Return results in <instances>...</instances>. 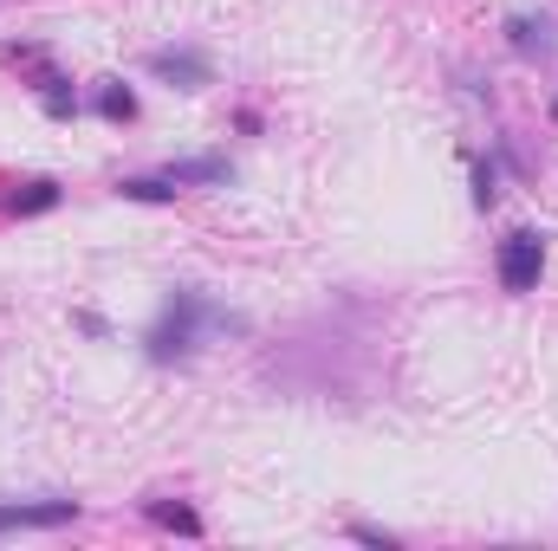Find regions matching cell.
<instances>
[{
	"label": "cell",
	"instance_id": "cell-1",
	"mask_svg": "<svg viewBox=\"0 0 558 551\" xmlns=\"http://www.w3.org/2000/svg\"><path fill=\"white\" fill-rule=\"evenodd\" d=\"M202 331H247V318H234V311H215L202 292H175V298H169V311L149 325L143 351H149L156 364H182V357L195 351V338H202Z\"/></svg>",
	"mask_w": 558,
	"mask_h": 551
},
{
	"label": "cell",
	"instance_id": "cell-2",
	"mask_svg": "<svg viewBox=\"0 0 558 551\" xmlns=\"http://www.w3.org/2000/svg\"><path fill=\"white\" fill-rule=\"evenodd\" d=\"M494 267H500V285H507V292H533L539 273H546V241H539V234H507Z\"/></svg>",
	"mask_w": 558,
	"mask_h": 551
},
{
	"label": "cell",
	"instance_id": "cell-3",
	"mask_svg": "<svg viewBox=\"0 0 558 551\" xmlns=\"http://www.w3.org/2000/svg\"><path fill=\"white\" fill-rule=\"evenodd\" d=\"M149 72H156L162 85H175V91H202V85H215V65H208L202 52H189V46H162V52H149Z\"/></svg>",
	"mask_w": 558,
	"mask_h": 551
},
{
	"label": "cell",
	"instance_id": "cell-4",
	"mask_svg": "<svg viewBox=\"0 0 558 551\" xmlns=\"http://www.w3.org/2000/svg\"><path fill=\"white\" fill-rule=\"evenodd\" d=\"M78 519V500H20V506H0V532H52V526H72Z\"/></svg>",
	"mask_w": 558,
	"mask_h": 551
},
{
	"label": "cell",
	"instance_id": "cell-5",
	"mask_svg": "<svg viewBox=\"0 0 558 551\" xmlns=\"http://www.w3.org/2000/svg\"><path fill=\"white\" fill-rule=\"evenodd\" d=\"M507 39H513L520 59H553L558 52V20L553 13H513V20H507Z\"/></svg>",
	"mask_w": 558,
	"mask_h": 551
},
{
	"label": "cell",
	"instance_id": "cell-6",
	"mask_svg": "<svg viewBox=\"0 0 558 551\" xmlns=\"http://www.w3.org/2000/svg\"><path fill=\"white\" fill-rule=\"evenodd\" d=\"M162 175H169L175 188H189V182H215V188H221V182H234L228 156H189V162H169Z\"/></svg>",
	"mask_w": 558,
	"mask_h": 551
},
{
	"label": "cell",
	"instance_id": "cell-7",
	"mask_svg": "<svg viewBox=\"0 0 558 551\" xmlns=\"http://www.w3.org/2000/svg\"><path fill=\"white\" fill-rule=\"evenodd\" d=\"M149 519H156V526H175V532H189V539L202 532V519H195V506H169V500H149Z\"/></svg>",
	"mask_w": 558,
	"mask_h": 551
},
{
	"label": "cell",
	"instance_id": "cell-8",
	"mask_svg": "<svg viewBox=\"0 0 558 551\" xmlns=\"http://www.w3.org/2000/svg\"><path fill=\"white\" fill-rule=\"evenodd\" d=\"M98 111H105L111 124H131V118H137V98H131L124 85H105V91H98Z\"/></svg>",
	"mask_w": 558,
	"mask_h": 551
},
{
	"label": "cell",
	"instance_id": "cell-9",
	"mask_svg": "<svg viewBox=\"0 0 558 551\" xmlns=\"http://www.w3.org/2000/svg\"><path fill=\"white\" fill-rule=\"evenodd\" d=\"M52 201H59V182H26V195H13L7 208H13V215H39V208H52Z\"/></svg>",
	"mask_w": 558,
	"mask_h": 551
},
{
	"label": "cell",
	"instance_id": "cell-10",
	"mask_svg": "<svg viewBox=\"0 0 558 551\" xmlns=\"http://www.w3.org/2000/svg\"><path fill=\"white\" fill-rule=\"evenodd\" d=\"M124 195H131V201H169V195H175V182H169V175H131V182H124Z\"/></svg>",
	"mask_w": 558,
	"mask_h": 551
},
{
	"label": "cell",
	"instance_id": "cell-11",
	"mask_svg": "<svg viewBox=\"0 0 558 551\" xmlns=\"http://www.w3.org/2000/svg\"><path fill=\"white\" fill-rule=\"evenodd\" d=\"M494 195H500V169L494 162H474V201L494 208Z\"/></svg>",
	"mask_w": 558,
	"mask_h": 551
},
{
	"label": "cell",
	"instance_id": "cell-12",
	"mask_svg": "<svg viewBox=\"0 0 558 551\" xmlns=\"http://www.w3.org/2000/svg\"><path fill=\"white\" fill-rule=\"evenodd\" d=\"M351 539H357V546H377V551H397V539L377 532V526H351Z\"/></svg>",
	"mask_w": 558,
	"mask_h": 551
},
{
	"label": "cell",
	"instance_id": "cell-13",
	"mask_svg": "<svg viewBox=\"0 0 558 551\" xmlns=\"http://www.w3.org/2000/svg\"><path fill=\"white\" fill-rule=\"evenodd\" d=\"M553 118H558V105H553Z\"/></svg>",
	"mask_w": 558,
	"mask_h": 551
}]
</instances>
